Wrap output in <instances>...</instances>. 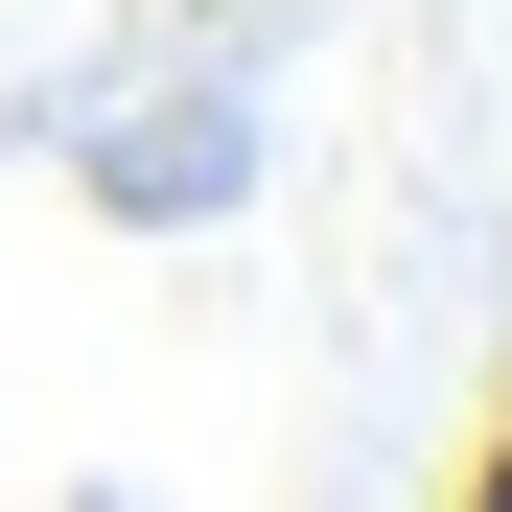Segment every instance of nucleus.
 I'll list each match as a JSON object with an SVG mask.
<instances>
[{
    "label": "nucleus",
    "instance_id": "f03ea898",
    "mask_svg": "<svg viewBox=\"0 0 512 512\" xmlns=\"http://www.w3.org/2000/svg\"><path fill=\"white\" fill-rule=\"evenodd\" d=\"M443 512H512V396H489V443H466V489H443Z\"/></svg>",
    "mask_w": 512,
    "mask_h": 512
},
{
    "label": "nucleus",
    "instance_id": "f257e3e1",
    "mask_svg": "<svg viewBox=\"0 0 512 512\" xmlns=\"http://www.w3.org/2000/svg\"><path fill=\"white\" fill-rule=\"evenodd\" d=\"M70 187H94L117 233H233V187H256V94H233V70H163L140 117L70 140Z\"/></svg>",
    "mask_w": 512,
    "mask_h": 512
}]
</instances>
